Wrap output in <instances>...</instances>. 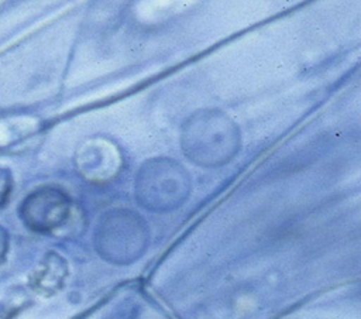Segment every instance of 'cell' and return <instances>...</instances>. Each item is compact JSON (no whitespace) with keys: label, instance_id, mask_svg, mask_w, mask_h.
I'll return each instance as SVG.
<instances>
[{"label":"cell","instance_id":"7a4b0ae2","mask_svg":"<svg viewBox=\"0 0 361 319\" xmlns=\"http://www.w3.org/2000/svg\"><path fill=\"white\" fill-rule=\"evenodd\" d=\"M188 171L169 158L145 161L135 178L138 202L149 210L176 209L189 193Z\"/></svg>","mask_w":361,"mask_h":319},{"label":"cell","instance_id":"277c9868","mask_svg":"<svg viewBox=\"0 0 361 319\" xmlns=\"http://www.w3.org/2000/svg\"><path fill=\"white\" fill-rule=\"evenodd\" d=\"M71 215V199L59 188L41 186L20 205L23 223L35 233H51L63 226Z\"/></svg>","mask_w":361,"mask_h":319},{"label":"cell","instance_id":"6da1fadb","mask_svg":"<svg viewBox=\"0 0 361 319\" xmlns=\"http://www.w3.org/2000/svg\"><path fill=\"white\" fill-rule=\"evenodd\" d=\"M180 145L185 155L197 165L219 167L227 164L240 147V130L217 109H203L182 126Z\"/></svg>","mask_w":361,"mask_h":319},{"label":"cell","instance_id":"8992f818","mask_svg":"<svg viewBox=\"0 0 361 319\" xmlns=\"http://www.w3.org/2000/svg\"><path fill=\"white\" fill-rule=\"evenodd\" d=\"M111 151L113 150L103 141L86 143L78 154V168L82 175L89 181H102L104 176L110 175L114 168Z\"/></svg>","mask_w":361,"mask_h":319},{"label":"cell","instance_id":"9c48e42d","mask_svg":"<svg viewBox=\"0 0 361 319\" xmlns=\"http://www.w3.org/2000/svg\"><path fill=\"white\" fill-rule=\"evenodd\" d=\"M0 319H4V305H3V301L0 302Z\"/></svg>","mask_w":361,"mask_h":319},{"label":"cell","instance_id":"52a82bcc","mask_svg":"<svg viewBox=\"0 0 361 319\" xmlns=\"http://www.w3.org/2000/svg\"><path fill=\"white\" fill-rule=\"evenodd\" d=\"M13 189V176L7 168L0 167V207L4 206Z\"/></svg>","mask_w":361,"mask_h":319},{"label":"cell","instance_id":"5b68a950","mask_svg":"<svg viewBox=\"0 0 361 319\" xmlns=\"http://www.w3.org/2000/svg\"><path fill=\"white\" fill-rule=\"evenodd\" d=\"M68 277V261L59 253L48 251L30 271L27 284L34 294L51 298L63 288Z\"/></svg>","mask_w":361,"mask_h":319},{"label":"cell","instance_id":"ba28073f","mask_svg":"<svg viewBox=\"0 0 361 319\" xmlns=\"http://www.w3.org/2000/svg\"><path fill=\"white\" fill-rule=\"evenodd\" d=\"M8 251V234L3 226H0V264L6 260Z\"/></svg>","mask_w":361,"mask_h":319},{"label":"cell","instance_id":"3957f363","mask_svg":"<svg viewBox=\"0 0 361 319\" xmlns=\"http://www.w3.org/2000/svg\"><path fill=\"white\" fill-rule=\"evenodd\" d=\"M145 244V223L134 212H109L99 223L96 246L100 255L109 261L130 263L142 254Z\"/></svg>","mask_w":361,"mask_h":319}]
</instances>
